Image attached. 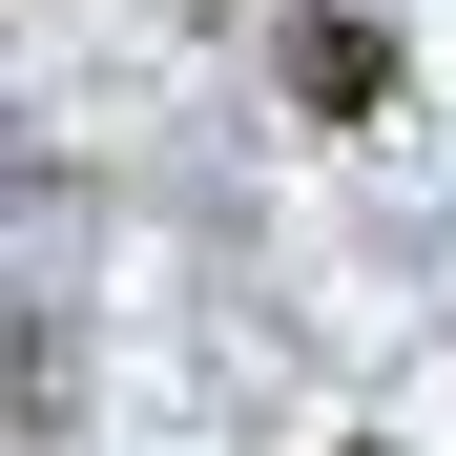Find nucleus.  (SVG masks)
Returning <instances> with one entry per match:
<instances>
[{
    "instance_id": "1",
    "label": "nucleus",
    "mask_w": 456,
    "mask_h": 456,
    "mask_svg": "<svg viewBox=\"0 0 456 456\" xmlns=\"http://www.w3.org/2000/svg\"><path fill=\"white\" fill-rule=\"evenodd\" d=\"M290 125H395V42H373L353 0H312V21H290Z\"/></svg>"
},
{
    "instance_id": "2",
    "label": "nucleus",
    "mask_w": 456,
    "mask_h": 456,
    "mask_svg": "<svg viewBox=\"0 0 456 456\" xmlns=\"http://www.w3.org/2000/svg\"><path fill=\"white\" fill-rule=\"evenodd\" d=\"M332 456H395V436H332Z\"/></svg>"
}]
</instances>
